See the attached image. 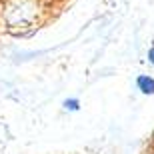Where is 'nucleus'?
I'll return each instance as SVG.
<instances>
[{
	"label": "nucleus",
	"mask_w": 154,
	"mask_h": 154,
	"mask_svg": "<svg viewBox=\"0 0 154 154\" xmlns=\"http://www.w3.org/2000/svg\"><path fill=\"white\" fill-rule=\"evenodd\" d=\"M64 108L66 110H78V100H76V98L66 100V102H64Z\"/></svg>",
	"instance_id": "f03ea898"
},
{
	"label": "nucleus",
	"mask_w": 154,
	"mask_h": 154,
	"mask_svg": "<svg viewBox=\"0 0 154 154\" xmlns=\"http://www.w3.org/2000/svg\"><path fill=\"white\" fill-rule=\"evenodd\" d=\"M138 88L144 94H154V80L150 76H138Z\"/></svg>",
	"instance_id": "f257e3e1"
},
{
	"label": "nucleus",
	"mask_w": 154,
	"mask_h": 154,
	"mask_svg": "<svg viewBox=\"0 0 154 154\" xmlns=\"http://www.w3.org/2000/svg\"><path fill=\"white\" fill-rule=\"evenodd\" d=\"M148 58H150V62H152V64H154V48H152V50H150V52H148Z\"/></svg>",
	"instance_id": "7ed1b4c3"
}]
</instances>
